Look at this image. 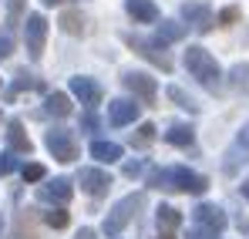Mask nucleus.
Wrapping results in <instances>:
<instances>
[{
	"label": "nucleus",
	"instance_id": "obj_1",
	"mask_svg": "<svg viewBox=\"0 0 249 239\" xmlns=\"http://www.w3.org/2000/svg\"><path fill=\"white\" fill-rule=\"evenodd\" d=\"M148 185L152 189H165V192H192V196H202L209 189V179L185 168V165H172V168H155L148 175Z\"/></svg>",
	"mask_w": 249,
	"mask_h": 239
},
{
	"label": "nucleus",
	"instance_id": "obj_2",
	"mask_svg": "<svg viewBox=\"0 0 249 239\" xmlns=\"http://www.w3.org/2000/svg\"><path fill=\"white\" fill-rule=\"evenodd\" d=\"M185 68H189V74L199 81L206 91H219V88H222V71H219L215 57L209 54L206 47L192 44V47L185 51Z\"/></svg>",
	"mask_w": 249,
	"mask_h": 239
},
{
	"label": "nucleus",
	"instance_id": "obj_3",
	"mask_svg": "<svg viewBox=\"0 0 249 239\" xmlns=\"http://www.w3.org/2000/svg\"><path fill=\"white\" fill-rule=\"evenodd\" d=\"M145 205V196L142 192H131V196H124L111 212H108V219H105V233L108 236H118L124 226L131 222V216H135V209H142Z\"/></svg>",
	"mask_w": 249,
	"mask_h": 239
},
{
	"label": "nucleus",
	"instance_id": "obj_4",
	"mask_svg": "<svg viewBox=\"0 0 249 239\" xmlns=\"http://www.w3.org/2000/svg\"><path fill=\"white\" fill-rule=\"evenodd\" d=\"M44 145H47V152L57 162H74L78 159V138H74L71 128H51L47 138H44Z\"/></svg>",
	"mask_w": 249,
	"mask_h": 239
},
{
	"label": "nucleus",
	"instance_id": "obj_5",
	"mask_svg": "<svg viewBox=\"0 0 249 239\" xmlns=\"http://www.w3.org/2000/svg\"><path fill=\"white\" fill-rule=\"evenodd\" d=\"M124 44H128L131 51H138L145 61H152L155 68H162V71H172V57L165 54V47H162L159 40H145V37H138V34H124Z\"/></svg>",
	"mask_w": 249,
	"mask_h": 239
},
{
	"label": "nucleus",
	"instance_id": "obj_6",
	"mask_svg": "<svg viewBox=\"0 0 249 239\" xmlns=\"http://www.w3.org/2000/svg\"><path fill=\"white\" fill-rule=\"evenodd\" d=\"M24 40H27L31 61H41L44 40H47V17L44 14H27V20H24Z\"/></svg>",
	"mask_w": 249,
	"mask_h": 239
},
{
	"label": "nucleus",
	"instance_id": "obj_7",
	"mask_svg": "<svg viewBox=\"0 0 249 239\" xmlns=\"http://www.w3.org/2000/svg\"><path fill=\"white\" fill-rule=\"evenodd\" d=\"M243 165H249V121L236 131V138H232V145L226 152V162H222V172L226 175H236Z\"/></svg>",
	"mask_w": 249,
	"mask_h": 239
},
{
	"label": "nucleus",
	"instance_id": "obj_8",
	"mask_svg": "<svg viewBox=\"0 0 249 239\" xmlns=\"http://www.w3.org/2000/svg\"><path fill=\"white\" fill-rule=\"evenodd\" d=\"M124 88L142 101V105H152L155 101V94H159V84L152 74H145V71H128L124 74Z\"/></svg>",
	"mask_w": 249,
	"mask_h": 239
},
{
	"label": "nucleus",
	"instance_id": "obj_9",
	"mask_svg": "<svg viewBox=\"0 0 249 239\" xmlns=\"http://www.w3.org/2000/svg\"><path fill=\"white\" fill-rule=\"evenodd\" d=\"M71 196H74V185H71V179H64V175L37 185V199L47 202V205H68Z\"/></svg>",
	"mask_w": 249,
	"mask_h": 239
},
{
	"label": "nucleus",
	"instance_id": "obj_10",
	"mask_svg": "<svg viewBox=\"0 0 249 239\" xmlns=\"http://www.w3.org/2000/svg\"><path fill=\"white\" fill-rule=\"evenodd\" d=\"M78 185H81L88 196H108V189H111V175L105 172V168H81L78 172Z\"/></svg>",
	"mask_w": 249,
	"mask_h": 239
},
{
	"label": "nucleus",
	"instance_id": "obj_11",
	"mask_svg": "<svg viewBox=\"0 0 249 239\" xmlns=\"http://www.w3.org/2000/svg\"><path fill=\"white\" fill-rule=\"evenodd\" d=\"M71 94L81 101L84 108H94V105H101V84L94 78H84V74H78V78H71Z\"/></svg>",
	"mask_w": 249,
	"mask_h": 239
},
{
	"label": "nucleus",
	"instance_id": "obj_12",
	"mask_svg": "<svg viewBox=\"0 0 249 239\" xmlns=\"http://www.w3.org/2000/svg\"><path fill=\"white\" fill-rule=\"evenodd\" d=\"M182 20H189L199 34H209V31H212V24H215V17H212V10H209V3H196V0L182 3Z\"/></svg>",
	"mask_w": 249,
	"mask_h": 239
},
{
	"label": "nucleus",
	"instance_id": "obj_13",
	"mask_svg": "<svg viewBox=\"0 0 249 239\" xmlns=\"http://www.w3.org/2000/svg\"><path fill=\"white\" fill-rule=\"evenodd\" d=\"M192 216H196V222H199L202 229H212V233H222V229H226V212H222L219 205H212V202H199Z\"/></svg>",
	"mask_w": 249,
	"mask_h": 239
},
{
	"label": "nucleus",
	"instance_id": "obj_14",
	"mask_svg": "<svg viewBox=\"0 0 249 239\" xmlns=\"http://www.w3.org/2000/svg\"><path fill=\"white\" fill-rule=\"evenodd\" d=\"M138 108H142V105L131 101V98H115V101L108 105V121L118 125V128H122V125H131V121L138 118Z\"/></svg>",
	"mask_w": 249,
	"mask_h": 239
},
{
	"label": "nucleus",
	"instance_id": "obj_15",
	"mask_svg": "<svg viewBox=\"0 0 249 239\" xmlns=\"http://www.w3.org/2000/svg\"><path fill=\"white\" fill-rule=\"evenodd\" d=\"M124 10L135 24H155L159 20V7L152 0H124Z\"/></svg>",
	"mask_w": 249,
	"mask_h": 239
},
{
	"label": "nucleus",
	"instance_id": "obj_16",
	"mask_svg": "<svg viewBox=\"0 0 249 239\" xmlns=\"http://www.w3.org/2000/svg\"><path fill=\"white\" fill-rule=\"evenodd\" d=\"M7 145H10V152L14 155H31V138H27V131H24V125L14 118L10 125H7Z\"/></svg>",
	"mask_w": 249,
	"mask_h": 239
},
{
	"label": "nucleus",
	"instance_id": "obj_17",
	"mask_svg": "<svg viewBox=\"0 0 249 239\" xmlns=\"http://www.w3.org/2000/svg\"><path fill=\"white\" fill-rule=\"evenodd\" d=\"M44 111L54 115V118H68V115H71V98H68L64 91H51V94L44 98Z\"/></svg>",
	"mask_w": 249,
	"mask_h": 239
},
{
	"label": "nucleus",
	"instance_id": "obj_18",
	"mask_svg": "<svg viewBox=\"0 0 249 239\" xmlns=\"http://www.w3.org/2000/svg\"><path fill=\"white\" fill-rule=\"evenodd\" d=\"M165 142L168 145H178V148H189L196 142V131H192V125H172L165 131Z\"/></svg>",
	"mask_w": 249,
	"mask_h": 239
},
{
	"label": "nucleus",
	"instance_id": "obj_19",
	"mask_svg": "<svg viewBox=\"0 0 249 239\" xmlns=\"http://www.w3.org/2000/svg\"><path fill=\"white\" fill-rule=\"evenodd\" d=\"M185 37V24H178V20H162V27H159V34L155 40L165 47V44H175V40Z\"/></svg>",
	"mask_w": 249,
	"mask_h": 239
},
{
	"label": "nucleus",
	"instance_id": "obj_20",
	"mask_svg": "<svg viewBox=\"0 0 249 239\" xmlns=\"http://www.w3.org/2000/svg\"><path fill=\"white\" fill-rule=\"evenodd\" d=\"M91 155L98 162H105V165H111V162L122 159V145H115V142H94L91 145Z\"/></svg>",
	"mask_w": 249,
	"mask_h": 239
},
{
	"label": "nucleus",
	"instance_id": "obj_21",
	"mask_svg": "<svg viewBox=\"0 0 249 239\" xmlns=\"http://www.w3.org/2000/svg\"><path fill=\"white\" fill-rule=\"evenodd\" d=\"M155 219H159V229H162V233L178 229V222H182L178 209H172V205H159V209H155Z\"/></svg>",
	"mask_w": 249,
	"mask_h": 239
},
{
	"label": "nucleus",
	"instance_id": "obj_22",
	"mask_svg": "<svg viewBox=\"0 0 249 239\" xmlns=\"http://www.w3.org/2000/svg\"><path fill=\"white\" fill-rule=\"evenodd\" d=\"M61 31L64 34H84V17L78 14V10H68V14H61Z\"/></svg>",
	"mask_w": 249,
	"mask_h": 239
},
{
	"label": "nucleus",
	"instance_id": "obj_23",
	"mask_svg": "<svg viewBox=\"0 0 249 239\" xmlns=\"http://www.w3.org/2000/svg\"><path fill=\"white\" fill-rule=\"evenodd\" d=\"M229 84H232L236 91L249 94V64H236V68L229 71Z\"/></svg>",
	"mask_w": 249,
	"mask_h": 239
},
{
	"label": "nucleus",
	"instance_id": "obj_24",
	"mask_svg": "<svg viewBox=\"0 0 249 239\" xmlns=\"http://www.w3.org/2000/svg\"><path fill=\"white\" fill-rule=\"evenodd\" d=\"M152 142H155V125H148V121L138 125V131L131 135V145H135V148H148Z\"/></svg>",
	"mask_w": 249,
	"mask_h": 239
},
{
	"label": "nucleus",
	"instance_id": "obj_25",
	"mask_svg": "<svg viewBox=\"0 0 249 239\" xmlns=\"http://www.w3.org/2000/svg\"><path fill=\"white\" fill-rule=\"evenodd\" d=\"M168 98H172V101H175L178 108H185V111H199V105H196V101H192V98H189V94H185L182 88H175V84L168 88Z\"/></svg>",
	"mask_w": 249,
	"mask_h": 239
},
{
	"label": "nucleus",
	"instance_id": "obj_26",
	"mask_svg": "<svg viewBox=\"0 0 249 239\" xmlns=\"http://www.w3.org/2000/svg\"><path fill=\"white\" fill-rule=\"evenodd\" d=\"M44 222H47L51 229H64V226H68L71 219H68V212H64V209L57 205V209H51V212H44Z\"/></svg>",
	"mask_w": 249,
	"mask_h": 239
},
{
	"label": "nucleus",
	"instance_id": "obj_27",
	"mask_svg": "<svg viewBox=\"0 0 249 239\" xmlns=\"http://www.w3.org/2000/svg\"><path fill=\"white\" fill-rule=\"evenodd\" d=\"M20 17H24V0H10V7H7V34L20 24Z\"/></svg>",
	"mask_w": 249,
	"mask_h": 239
},
{
	"label": "nucleus",
	"instance_id": "obj_28",
	"mask_svg": "<svg viewBox=\"0 0 249 239\" xmlns=\"http://www.w3.org/2000/svg\"><path fill=\"white\" fill-rule=\"evenodd\" d=\"M20 175H24V182H41V179H44V165L31 162V165H24V168H20Z\"/></svg>",
	"mask_w": 249,
	"mask_h": 239
},
{
	"label": "nucleus",
	"instance_id": "obj_29",
	"mask_svg": "<svg viewBox=\"0 0 249 239\" xmlns=\"http://www.w3.org/2000/svg\"><path fill=\"white\" fill-rule=\"evenodd\" d=\"M17 168V159H14V152H0V175H10Z\"/></svg>",
	"mask_w": 249,
	"mask_h": 239
},
{
	"label": "nucleus",
	"instance_id": "obj_30",
	"mask_svg": "<svg viewBox=\"0 0 249 239\" xmlns=\"http://www.w3.org/2000/svg\"><path fill=\"white\" fill-rule=\"evenodd\" d=\"M128 179H135V175H142L145 172V159H135V162H124V168H122Z\"/></svg>",
	"mask_w": 249,
	"mask_h": 239
},
{
	"label": "nucleus",
	"instance_id": "obj_31",
	"mask_svg": "<svg viewBox=\"0 0 249 239\" xmlns=\"http://www.w3.org/2000/svg\"><path fill=\"white\" fill-rule=\"evenodd\" d=\"M185 239H219V233H212V229H202V226H196V229H189V236Z\"/></svg>",
	"mask_w": 249,
	"mask_h": 239
},
{
	"label": "nucleus",
	"instance_id": "obj_32",
	"mask_svg": "<svg viewBox=\"0 0 249 239\" xmlns=\"http://www.w3.org/2000/svg\"><path fill=\"white\" fill-rule=\"evenodd\" d=\"M24 88H31V78H27V74H17V81H14V88L7 91V98H14V94H17V91H24Z\"/></svg>",
	"mask_w": 249,
	"mask_h": 239
},
{
	"label": "nucleus",
	"instance_id": "obj_33",
	"mask_svg": "<svg viewBox=\"0 0 249 239\" xmlns=\"http://www.w3.org/2000/svg\"><path fill=\"white\" fill-rule=\"evenodd\" d=\"M10 51H14V37L10 34H0V61L10 57Z\"/></svg>",
	"mask_w": 249,
	"mask_h": 239
},
{
	"label": "nucleus",
	"instance_id": "obj_34",
	"mask_svg": "<svg viewBox=\"0 0 249 239\" xmlns=\"http://www.w3.org/2000/svg\"><path fill=\"white\" fill-rule=\"evenodd\" d=\"M232 20H239V7H226L219 14V24H232Z\"/></svg>",
	"mask_w": 249,
	"mask_h": 239
},
{
	"label": "nucleus",
	"instance_id": "obj_35",
	"mask_svg": "<svg viewBox=\"0 0 249 239\" xmlns=\"http://www.w3.org/2000/svg\"><path fill=\"white\" fill-rule=\"evenodd\" d=\"M78 239H98V233H94V229H81V233H78Z\"/></svg>",
	"mask_w": 249,
	"mask_h": 239
},
{
	"label": "nucleus",
	"instance_id": "obj_36",
	"mask_svg": "<svg viewBox=\"0 0 249 239\" xmlns=\"http://www.w3.org/2000/svg\"><path fill=\"white\" fill-rule=\"evenodd\" d=\"M44 7H54V3H64V0H41Z\"/></svg>",
	"mask_w": 249,
	"mask_h": 239
},
{
	"label": "nucleus",
	"instance_id": "obj_37",
	"mask_svg": "<svg viewBox=\"0 0 249 239\" xmlns=\"http://www.w3.org/2000/svg\"><path fill=\"white\" fill-rule=\"evenodd\" d=\"M243 196H246V199H249V179H246V182H243Z\"/></svg>",
	"mask_w": 249,
	"mask_h": 239
},
{
	"label": "nucleus",
	"instance_id": "obj_38",
	"mask_svg": "<svg viewBox=\"0 0 249 239\" xmlns=\"http://www.w3.org/2000/svg\"><path fill=\"white\" fill-rule=\"evenodd\" d=\"M0 233H3V216H0Z\"/></svg>",
	"mask_w": 249,
	"mask_h": 239
},
{
	"label": "nucleus",
	"instance_id": "obj_39",
	"mask_svg": "<svg viewBox=\"0 0 249 239\" xmlns=\"http://www.w3.org/2000/svg\"><path fill=\"white\" fill-rule=\"evenodd\" d=\"M162 239H172V236H168V233H165V236H162Z\"/></svg>",
	"mask_w": 249,
	"mask_h": 239
}]
</instances>
